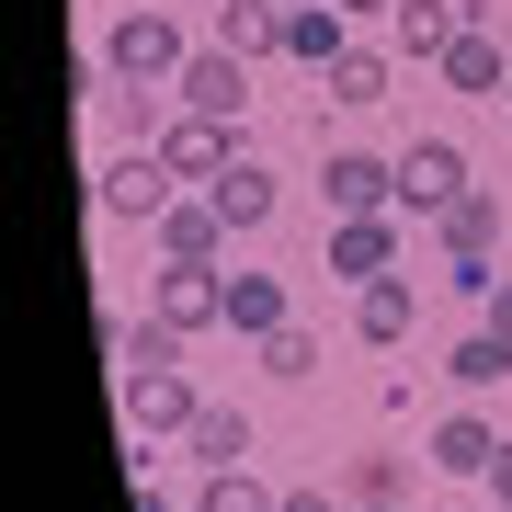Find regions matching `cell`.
<instances>
[{
	"label": "cell",
	"instance_id": "d4e9b609",
	"mask_svg": "<svg viewBox=\"0 0 512 512\" xmlns=\"http://www.w3.org/2000/svg\"><path fill=\"white\" fill-rule=\"evenodd\" d=\"M251 353H262V376H319V330H296V319L274 342H251Z\"/></svg>",
	"mask_w": 512,
	"mask_h": 512
},
{
	"label": "cell",
	"instance_id": "5b68a950",
	"mask_svg": "<svg viewBox=\"0 0 512 512\" xmlns=\"http://www.w3.org/2000/svg\"><path fill=\"white\" fill-rule=\"evenodd\" d=\"M456 194H467V148L456 137H410L399 148V217L421 228V217H444Z\"/></svg>",
	"mask_w": 512,
	"mask_h": 512
},
{
	"label": "cell",
	"instance_id": "ba28073f",
	"mask_svg": "<svg viewBox=\"0 0 512 512\" xmlns=\"http://www.w3.org/2000/svg\"><path fill=\"white\" fill-rule=\"evenodd\" d=\"M171 103H183V114H228V126H239V103H251V57L194 46V57H183V80H171Z\"/></svg>",
	"mask_w": 512,
	"mask_h": 512
},
{
	"label": "cell",
	"instance_id": "52a82bcc",
	"mask_svg": "<svg viewBox=\"0 0 512 512\" xmlns=\"http://www.w3.org/2000/svg\"><path fill=\"white\" fill-rule=\"evenodd\" d=\"M160 160H171V183H217V171L239 160V126H228V114H171V137H160Z\"/></svg>",
	"mask_w": 512,
	"mask_h": 512
},
{
	"label": "cell",
	"instance_id": "3957f363",
	"mask_svg": "<svg viewBox=\"0 0 512 512\" xmlns=\"http://www.w3.org/2000/svg\"><path fill=\"white\" fill-rule=\"evenodd\" d=\"M171 194H183V183H171L160 148H114V160L92 171V205H103V217H137V228H160V217H171Z\"/></svg>",
	"mask_w": 512,
	"mask_h": 512
},
{
	"label": "cell",
	"instance_id": "2e32d148",
	"mask_svg": "<svg viewBox=\"0 0 512 512\" xmlns=\"http://www.w3.org/2000/svg\"><path fill=\"white\" fill-rule=\"evenodd\" d=\"M433 239H444V262H490V251H501V194L467 183V194L433 217Z\"/></svg>",
	"mask_w": 512,
	"mask_h": 512
},
{
	"label": "cell",
	"instance_id": "7c38bea8",
	"mask_svg": "<svg viewBox=\"0 0 512 512\" xmlns=\"http://www.w3.org/2000/svg\"><path fill=\"white\" fill-rule=\"evenodd\" d=\"M399 228L410 217H330V274H353V285L399 274Z\"/></svg>",
	"mask_w": 512,
	"mask_h": 512
},
{
	"label": "cell",
	"instance_id": "5bb4252c",
	"mask_svg": "<svg viewBox=\"0 0 512 512\" xmlns=\"http://www.w3.org/2000/svg\"><path fill=\"white\" fill-rule=\"evenodd\" d=\"M433 69H444V92H478V103H501V92H512V57H501L490 23H467V35L433 57Z\"/></svg>",
	"mask_w": 512,
	"mask_h": 512
},
{
	"label": "cell",
	"instance_id": "4fadbf2b",
	"mask_svg": "<svg viewBox=\"0 0 512 512\" xmlns=\"http://www.w3.org/2000/svg\"><path fill=\"white\" fill-rule=\"evenodd\" d=\"M501 444H512V433H501L490 410H444V421H433V467H444V478H490Z\"/></svg>",
	"mask_w": 512,
	"mask_h": 512
},
{
	"label": "cell",
	"instance_id": "f546056e",
	"mask_svg": "<svg viewBox=\"0 0 512 512\" xmlns=\"http://www.w3.org/2000/svg\"><path fill=\"white\" fill-rule=\"evenodd\" d=\"M342 12H353V23H365V12H399V0H342Z\"/></svg>",
	"mask_w": 512,
	"mask_h": 512
},
{
	"label": "cell",
	"instance_id": "8fae6325",
	"mask_svg": "<svg viewBox=\"0 0 512 512\" xmlns=\"http://www.w3.org/2000/svg\"><path fill=\"white\" fill-rule=\"evenodd\" d=\"M410 330H421V285H410V274H376V285H353V342L399 353Z\"/></svg>",
	"mask_w": 512,
	"mask_h": 512
},
{
	"label": "cell",
	"instance_id": "d6a6232c",
	"mask_svg": "<svg viewBox=\"0 0 512 512\" xmlns=\"http://www.w3.org/2000/svg\"><path fill=\"white\" fill-rule=\"evenodd\" d=\"M387 512H399V501H387Z\"/></svg>",
	"mask_w": 512,
	"mask_h": 512
},
{
	"label": "cell",
	"instance_id": "9c48e42d",
	"mask_svg": "<svg viewBox=\"0 0 512 512\" xmlns=\"http://www.w3.org/2000/svg\"><path fill=\"white\" fill-rule=\"evenodd\" d=\"M285 57L330 80V69L353 57V12H342V0H285Z\"/></svg>",
	"mask_w": 512,
	"mask_h": 512
},
{
	"label": "cell",
	"instance_id": "cb8c5ba5",
	"mask_svg": "<svg viewBox=\"0 0 512 512\" xmlns=\"http://www.w3.org/2000/svg\"><path fill=\"white\" fill-rule=\"evenodd\" d=\"M274 501H285V490H262L251 467H217V478H205V501H194V512H274Z\"/></svg>",
	"mask_w": 512,
	"mask_h": 512
},
{
	"label": "cell",
	"instance_id": "f1b7e54d",
	"mask_svg": "<svg viewBox=\"0 0 512 512\" xmlns=\"http://www.w3.org/2000/svg\"><path fill=\"white\" fill-rule=\"evenodd\" d=\"M137 512H183V501H160V490H148V478H137Z\"/></svg>",
	"mask_w": 512,
	"mask_h": 512
},
{
	"label": "cell",
	"instance_id": "d6986e66",
	"mask_svg": "<svg viewBox=\"0 0 512 512\" xmlns=\"http://www.w3.org/2000/svg\"><path fill=\"white\" fill-rule=\"evenodd\" d=\"M183 444H194V467L217 478V467H251V444H262V433H251V410H217V399H205Z\"/></svg>",
	"mask_w": 512,
	"mask_h": 512
},
{
	"label": "cell",
	"instance_id": "7a4b0ae2",
	"mask_svg": "<svg viewBox=\"0 0 512 512\" xmlns=\"http://www.w3.org/2000/svg\"><path fill=\"white\" fill-rule=\"evenodd\" d=\"M148 319L160 330H228V262H160V274H148Z\"/></svg>",
	"mask_w": 512,
	"mask_h": 512
},
{
	"label": "cell",
	"instance_id": "6da1fadb",
	"mask_svg": "<svg viewBox=\"0 0 512 512\" xmlns=\"http://www.w3.org/2000/svg\"><path fill=\"white\" fill-rule=\"evenodd\" d=\"M183 57H194V46H183V23H171L160 0H137V12L103 35V69H114V80H148V92H171V80H183Z\"/></svg>",
	"mask_w": 512,
	"mask_h": 512
},
{
	"label": "cell",
	"instance_id": "9a60e30c",
	"mask_svg": "<svg viewBox=\"0 0 512 512\" xmlns=\"http://www.w3.org/2000/svg\"><path fill=\"white\" fill-rule=\"evenodd\" d=\"M205 46H228V57H285V0H217V23H205Z\"/></svg>",
	"mask_w": 512,
	"mask_h": 512
},
{
	"label": "cell",
	"instance_id": "4316f807",
	"mask_svg": "<svg viewBox=\"0 0 512 512\" xmlns=\"http://www.w3.org/2000/svg\"><path fill=\"white\" fill-rule=\"evenodd\" d=\"M490 330H512V274H501V285H490Z\"/></svg>",
	"mask_w": 512,
	"mask_h": 512
},
{
	"label": "cell",
	"instance_id": "30bf717a",
	"mask_svg": "<svg viewBox=\"0 0 512 512\" xmlns=\"http://www.w3.org/2000/svg\"><path fill=\"white\" fill-rule=\"evenodd\" d=\"M148 239H160V262H228V217H217V194H171V217L160 228H148Z\"/></svg>",
	"mask_w": 512,
	"mask_h": 512
},
{
	"label": "cell",
	"instance_id": "277c9868",
	"mask_svg": "<svg viewBox=\"0 0 512 512\" xmlns=\"http://www.w3.org/2000/svg\"><path fill=\"white\" fill-rule=\"evenodd\" d=\"M319 205H330V217H399V160L330 148V160H319Z\"/></svg>",
	"mask_w": 512,
	"mask_h": 512
},
{
	"label": "cell",
	"instance_id": "e0dca14e",
	"mask_svg": "<svg viewBox=\"0 0 512 512\" xmlns=\"http://www.w3.org/2000/svg\"><path fill=\"white\" fill-rule=\"evenodd\" d=\"M205 194H217V217H228L239 239H251L262 217H274V171H262L251 148H239V160H228V171H217V183H205Z\"/></svg>",
	"mask_w": 512,
	"mask_h": 512
},
{
	"label": "cell",
	"instance_id": "603a6c76",
	"mask_svg": "<svg viewBox=\"0 0 512 512\" xmlns=\"http://www.w3.org/2000/svg\"><path fill=\"white\" fill-rule=\"evenodd\" d=\"M319 92H330V103H353V114H365V103H387V57H376V46H353L342 69L319 80Z\"/></svg>",
	"mask_w": 512,
	"mask_h": 512
},
{
	"label": "cell",
	"instance_id": "1f68e13d",
	"mask_svg": "<svg viewBox=\"0 0 512 512\" xmlns=\"http://www.w3.org/2000/svg\"><path fill=\"white\" fill-rule=\"evenodd\" d=\"M501 114H512V92H501Z\"/></svg>",
	"mask_w": 512,
	"mask_h": 512
},
{
	"label": "cell",
	"instance_id": "484cf974",
	"mask_svg": "<svg viewBox=\"0 0 512 512\" xmlns=\"http://www.w3.org/2000/svg\"><path fill=\"white\" fill-rule=\"evenodd\" d=\"M274 512H353V501H330V490H285Z\"/></svg>",
	"mask_w": 512,
	"mask_h": 512
},
{
	"label": "cell",
	"instance_id": "8992f818",
	"mask_svg": "<svg viewBox=\"0 0 512 512\" xmlns=\"http://www.w3.org/2000/svg\"><path fill=\"white\" fill-rule=\"evenodd\" d=\"M114 410H126V433L137 444H160V433H194V387H183V365H160V376H114Z\"/></svg>",
	"mask_w": 512,
	"mask_h": 512
},
{
	"label": "cell",
	"instance_id": "ac0fdd59",
	"mask_svg": "<svg viewBox=\"0 0 512 512\" xmlns=\"http://www.w3.org/2000/svg\"><path fill=\"white\" fill-rule=\"evenodd\" d=\"M456 35H467L456 0H399V12H387V46H399V57H444Z\"/></svg>",
	"mask_w": 512,
	"mask_h": 512
},
{
	"label": "cell",
	"instance_id": "7402d4cb",
	"mask_svg": "<svg viewBox=\"0 0 512 512\" xmlns=\"http://www.w3.org/2000/svg\"><path fill=\"white\" fill-rule=\"evenodd\" d=\"M399 490H410V467H399V456H353V467H342V501H353V512H387Z\"/></svg>",
	"mask_w": 512,
	"mask_h": 512
},
{
	"label": "cell",
	"instance_id": "ffe728a7",
	"mask_svg": "<svg viewBox=\"0 0 512 512\" xmlns=\"http://www.w3.org/2000/svg\"><path fill=\"white\" fill-rule=\"evenodd\" d=\"M444 376H456V387H467V399H490V387H512V330H490V319H478V330H467V342H456V353H444Z\"/></svg>",
	"mask_w": 512,
	"mask_h": 512
},
{
	"label": "cell",
	"instance_id": "4dcf8cb0",
	"mask_svg": "<svg viewBox=\"0 0 512 512\" xmlns=\"http://www.w3.org/2000/svg\"><path fill=\"white\" fill-rule=\"evenodd\" d=\"M490 512H512V501H490Z\"/></svg>",
	"mask_w": 512,
	"mask_h": 512
},
{
	"label": "cell",
	"instance_id": "44dd1931",
	"mask_svg": "<svg viewBox=\"0 0 512 512\" xmlns=\"http://www.w3.org/2000/svg\"><path fill=\"white\" fill-rule=\"evenodd\" d=\"M296 308H285V274H228V330L239 342H274Z\"/></svg>",
	"mask_w": 512,
	"mask_h": 512
},
{
	"label": "cell",
	"instance_id": "83f0119b",
	"mask_svg": "<svg viewBox=\"0 0 512 512\" xmlns=\"http://www.w3.org/2000/svg\"><path fill=\"white\" fill-rule=\"evenodd\" d=\"M490 501H512V444H501V467H490Z\"/></svg>",
	"mask_w": 512,
	"mask_h": 512
}]
</instances>
